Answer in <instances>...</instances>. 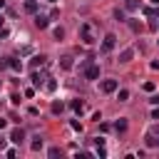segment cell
<instances>
[{
	"label": "cell",
	"mask_w": 159,
	"mask_h": 159,
	"mask_svg": "<svg viewBox=\"0 0 159 159\" xmlns=\"http://www.w3.org/2000/svg\"><path fill=\"white\" fill-rule=\"evenodd\" d=\"M152 2H154V5H159V0H152Z\"/></svg>",
	"instance_id": "33"
},
{
	"label": "cell",
	"mask_w": 159,
	"mask_h": 159,
	"mask_svg": "<svg viewBox=\"0 0 159 159\" xmlns=\"http://www.w3.org/2000/svg\"><path fill=\"white\" fill-rule=\"evenodd\" d=\"M47 2H55V0H47Z\"/></svg>",
	"instance_id": "35"
},
{
	"label": "cell",
	"mask_w": 159,
	"mask_h": 159,
	"mask_svg": "<svg viewBox=\"0 0 159 159\" xmlns=\"http://www.w3.org/2000/svg\"><path fill=\"white\" fill-rule=\"evenodd\" d=\"M0 27H2V17H0Z\"/></svg>",
	"instance_id": "34"
},
{
	"label": "cell",
	"mask_w": 159,
	"mask_h": 159,
	"mask_svg": "<svg viewBox=\"0 0 159 159\" xmlns=\"http://www.w3.org/2000/svg\"><path fill=\"white\" fill-rule=\"evenodd\" d=\"M5 67H7V57H5V60H0V70H5Z\"/></svg>",
	"instance_id": "28"
},
{
	"label": "cell",
	"mask_w": 159,
	"mask_h": 159,
	"mask_svg": "<svg viewBox=\"0 0 159 159\" xmlns=\"http://www.w3.org/2000/svg\"><path fill=\"white\" fill-rule=\"evenodd\" d=\"M5 127H7V122H5V119H0V129H5Z\"/></svg>",
	"instance_id": "31"
},
{
	"label": "cell",
	"mask_w": 159,
	"mask_h": 159,
	"mask_svg": "<svg viewBox=\"0 0 159 159\" xmlns=\"http://www.w3.org/2000/svg\"><path fill=\"white\" fill-rule=\"evenodd\" d=\"M5 147H7V139H2V137H0V152H2Z\"/></svg>",
	"instance_id": "27"
},
{
	"label": "cell",
	"mask_w": 159,
	"mask_h": 159,
	"mask_svg": "<svg viewBox=\"0 0 159 159\" xmlns=\"http://www.w3.org/2000/svg\"><path fill=\"white\" fill-rule=\"evenodd\" d=\"M114 129H117V132H124V129H127V119H124V117H119V119L114 122Z\"/></svg>",
	"instance_id": "12"
},
{
	"label": "cell",
	"mask_w": 159,
	"mask_h": 159,
	"mask_svg": "<svg viewBox=\"0 0 159 159\" xmlns=\"http://www.w3.org/2000/svg\"><path fill=\"white\" fill-rule=\"evenodd\" d=\"M70 127H72V129H75V132H82V124H80V122H77V119H72V122H70Z\"/></svg>",
	"instance_id": "23"
},
{
	"label": "cell",
	"mask_w": 159,
	"mask_h": 159,
	"mask_svg": "<svg viewBox=\"0 0 159 159\" xmlns=\"http://www.w3.org/2000/svg\"><path fill=\"white\" fill-rule=\"evenodd\" d=\"M45 89H47V92H55V89H57V82H55L52 77H47V82H45Z\"/></svg>",
	"instance_id": "15"
},
{
	"label": "cell",
	"mask_w": 159,
	"mask_h": 159,
	"mask_svg": "<svg viewBox=\"0 0 159 159\" xmlns=\"http://www.w3.org/2000/svg\"><path fill=\"white\" fill-rule=\"evenodd\" d=\"M152 119H159V109H154V112H152Z\"/></svg>",
	"instance_id": "30"
},
{
	"label": "cell",
	"mask_w": 159,
	"mask_h": 159,
	"mask_svg": "<svg viewBox=\"0 0 159 159\" xmlns=\"http://www.w3.org/2000/svg\"><path fill=\"white\" fill-rule=\"evenodd\" d=\"M62 109H65V104H62V102H52V114H60Z\"/></svg>",
	"instance_id": "19"
},
{
	"label": "cell",
	"mask_w": 159,
	"mask_h": 159,
	"mask_svg": "<svg viewBox=\"0 0 159 159\" xmlns=\"http://www.w3.org/2000/svg\"><path fill=\"white\" fill-rule=\"evenodd\" d=\"M25 12L35 15V12H37V2H35V0H27V2H25Z\"/></svg>",
	"instance_id": "11"
},
{
	"label": "cell",
	"mask_w": 159,
	"mask_h": 159,
	"mask_svg": "<svg viewBox=\"0 0 159 159\" xmlns=\"http://www.w3.org/2000/svg\"><path fill=\"white\" fill-rule=\"evenodd\" d=\"M149 134H159V124H157V127H152V129H149Z\"/></svg>",
	"instance_id": "29"
},
{
	"label": "cell",
	"mask_w": 159,
	"mask_h": 159,
	"mask_svg": "<svg viewBox=\"0 0 159 159\" xmlns=\"http://www.w3.org/2000/svg\"><path fill=\"white\" fill-rule=\"evenodd\" d=\"M7 67H12L15 72H20V70H22V62H20L17 57H7Z\"/></svg>",
	"instance_id": "10"
},
{
	"label": "cell",
	"mask_w": 159,
	"mask_h": 159,
	"mask_svg": "<svg viewBox=\"0 0 159 159\" xmlns=\"http://www.w3.org/2000/svg\"><path fill=\"white\" fill-rule=\"evenodd\" d=\"M45 62H47V57H45V55H35V57H32V62H30V65H32V70H37V67H42V65H45Z\"/></svg>",
	"instance_id": "8"
},
{
	"label": "cell",
	"mask_w": 159,
	"mask_h": 159,
	"mask_svg": "<svg viewBox=\"0 0 159 159\" xmlns=\"http://www.w3.org/2000/svg\"><path fill=\"white\" fill-rule=\"evenodd\" d=\"M22 139H25V132H22V129H12V132H10V142H12V144H20Z\"/></svg>",
	"instance_id": "5"
},
{
	"label": "cell",
	"mask_w": 159,
	"mask_h": 159,
	"mask_svg": "<svg viewBox=\"0 0 159 159\" xmlns=\"http://www.w3.org/2000/svg\"><path fill=\"white\" fill-rule=\"evenodd\" d=\"M147 147H159V139H157V134H147Z\"/></svg>",
	"instance_id": "16"
},
{
	"label": "cell",
	"mask_w": 159,
	"mask_h": 159,
	"mask_svg": "<svg viewBox=\"0 0 159 159\" xmlns=\"http://www.w3.org/2000/svg\"><path fill=\"white\" fill-rule=\"evenodd\" d=\"M117 99H119V102H127V99H129V89H119Z\"/></svg>",
	"instance_id": "17"
},
{
	"label": "cell",
	"mask_w": 159,
	"mask_h": 159,
	"mask_svg": "<svg viewBox=\"0 0 159 159\" xmlns=\"http://www.w3.org/2000/svg\"><path fill=\"white\" fill-rule=\"evenodd\" d=\"M50 25V17H45V15H35V27H40V30H45Z\"/></svg>",
	"instance_id": "6"
},
{
	"label": "cell",
	"mask_w": 159,
	"mask_h": 159,
	"mask_svg": "<svg viewBox=\"0 0 159 159\" xmlns=\"http://www.w3.org/2000/svg\"><path fill=\"white\" fill-rule=\"evenodd\" d=\"M47 157H50V159H55V157H60V149H57V147H52V149L47 152Z\"/></svg>",
	"instance_id": "24"
},
{
	"label": "cell",
	"mask_w": 159,
	"mask_h": 159,
	"mask_svg": "<svg viewBox=\"0 0 159 159\" xmlns=\"http://www.w3.org/2000/svg\"><path fill=\"white\" fill-rule=\"evenodd\" d=\"M144 15H147V17H154V15H159V10H154V7H147V10H144Z\"/></svg>",
	"instance_id": "21"
},
{
	"label": "cell",
	"mask_w": 159,
	"mask_h": 159,
	"mask_svg": "<svg viewBox=\"0 0 159 159\" xmlns=\"http://www.w3.org/2000/svg\"><path fill=\"white\" fill-rule=\"evenodd\" d=\"M72 109H75L77 114H82V109H84V104H82L80 99H75V102H72Z\"/></svg>",
	"instance_id": "18"
},
{
	"label": "cell",
	"mask_w": 159,
	"mask_h": 159,
	"mask_svg": "<svg viewBox=\"0 0 159 159\" xmlns=\"http://www.w3.org/2000/svg\"><path fill=\"white\" fill-rule=\"evenodd\" d=\"M149 102H152V104H159V94H154V97H149Z\"/></svg>",
	"instance_id": "26"
},
{
	"label": "cell",
	"mask_w": 159,
	"mask_h": 159,
	"mask_svg": "<svg viewBox=\"0 0 159 159\" xmlns=\"http://www.w3.org/2000/svg\"><path fill=\"white\" fill-rule=\"evenodd\" d=\"M132 57H134V50H132V47H127V50L119 52V62H129Z\"/></svg>",
	"instance_id": "7"
},
{
	"label": "cell",
	"mask_w": 159,
	"mask_h": 159,
	"mask_svg": "<svg viewBox=\"0 0 159 159\" xmlns=\"http://www.w3.org/2000/svg\"><path fill=\"white\" fill-rule=\"evenodd\" d=\"M114 17H117V20H127V15H124V10H119V7L114 10Z\"/></svg>",
	"instance_id": "22"
},
{
	"label": "cell",
	"mask_w": 159,
	"mask_h": 159,
	"mask_svg": "<svg viewBox=\"0 0 159 159\" xmlns=\"http://www.w3.org/2000/svg\"><path fill=\"white\" fill-rule=\"evenodd\" d=\"M97 77H99V67H97V65L84 67V80H97Z\"/></svg>",
	"instance_id": "3"
},
{
	"label": "cell",
	"mask_w": 159,
	"mask_h": 159,
	"mask_svg": "<svg viewBox=\"0 0 159 159\" xmlns=\"http://www.w3.org/2000/svg\"><path fill=\"white\" fill-rule=\"evenodd\" d=\"M30 149H32V152H40V149H42V139H40V137H35V139L30 142Z\"/></svg>",
	"instance_id": "13"
},
{
	"label": "cell",
	"mask_w": 159,
	"mask_h": 159,
	"mask_svg": "<svg viewBox=\"0 0 159 159\" xmlns=\"http://www.w3.org/2000/svg\"><path fill=\"white\" fill-rule=\"evenodd\" d=\"M127 7H129V10H134V7H137V0H127Z\"/></svg>",
	"instance_id": "25"
},
{
	"label": "cell",
	"mask_w": 159,
	"mask_h": 159,
	"mask_svg": "<svg viewBox=\"0 0 159 159\" xmlns=\"http://www.w3.org/2000/svg\"><path fill=\"white\" fill-rule=\"evenodd\" d=\"M45 80H47V77H45L42 72H32V84H35V87H42Z\"/></svg>",
	"instance_id": "9"
},
{
	"label": "cell",
	"mask_w": 159,
	"mask_h": 159,
	"mask_svg": "<svg viewBox=\"0 0 159 159\" xmlns=\"http://www.w3.org/2000/svg\"><path fill=\"white\" fill-rule=\"evenodd\" d=\"M60 67L62 70H72V57H62L60 60Z\"/></svg>",
	"instance_id": "14"
},
{
	"label": "cell",
	"mask_w": 159,
	"mask_h": 159,
	"mask_svg": "<svg viewBox=\"0 0 159 159\" xmlns=\"http://www.w3.org/2000/svg\"><path fill=\"white\" fill-rule=\"evenodd\" d=\"M114 45H117V37L109 32V35H104V40H102V50L104 52H109V50H114Z\"/></svg>",
	"instance_id": "2"
},
{
	"label": "cell",
	"mask_w": 159,
	"mask_h": 159,
	"mask_svg": "<svg viewBox=\"0 0 159 159\" xmlns=\"http://www.w3.org/2000/svg\"><path fill=\"white\" fill-rule=\"evenodd\" d=\"M2 7H5V0H0V10H2Z\"/></svg>",
	"instance_id": "32"
},
{
	"label": "cell",
	"mask_w": 159,
	"mask_h": 159,
	"mask_svg": "<svg viewBox=\"0 0 159 159\" xmlns=\"http://www.w3.org/2000/svg\"><path fill=\"white\" fill-rule=\"evenodd\" d=\"M52 35H55V40H62V37H65V30H62V27H55Z\"/></svg>",
	"instance_id": "20"
},
{
	"label": "cell",
	"mask_w": 159,
	"mask_h": 159,
	"mask_svg": "<svg viewBox=\"0 0 159 159\" xmlns=\"http://www.w3.org/2000/svg\"><path fill=\"white\" fill-rule=\"evenodd\" d=\"M80 37H82V42H84V45H92V42H94L92 30H89V25H87V22H82V25H80Z\"/></svg>",
	"instance_id": "1"
},
{
	"label": "cell",
	"mask_w": 159,
	"mask_h": 159,
	"mask_svg": "<svg viewBox=\"0 0 159 159\" xmlns=\"http://www.w3.org/2000/svg\"><path fill=\"white\" fill-rule=\"evenodd\" d=\"M102 92H107V94L117 92V80H104L102 82Z\"/></svg>",
	"instance_id": "4"
}]
</instances>
